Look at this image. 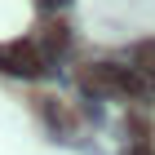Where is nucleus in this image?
Returning <instances> with one entry per match:
<instances>
[{
    "label": "nucleus",
    "mask_w": 155,
    "mask_h": 155,
    "mask_svg": "<svg viewBox=\"0 0 155 155\" xmlns=\"http://www.w3.org/2000/svg\"><path fill=\"white\" fill-rule=\"evenodd\" d=\"M142 155H146V151H142Z\"/></svg>",
    "instance_id": "7ed1b4c3"
},
{
    "label": "nucleus",
    "mask_w": 155,
    "mask_h": 155,
    "mask_svg": "<svg viewBox=\"0 0 155 155\" xmlns=\"http://www.w3.org/2000/svg\"><path fill=\"white\" fill-rule=\"evenodd\" d=\"M84 84H93V89H133V75L124 71V67H115V62H97V67H84L80 71Z\"/></svg>",
    "instance_id": "f257e3e1"
},
{
    "label": "nucleus",
    "mask_w": 155,
    "mask_h": 155,
    "mask_svg": "<svg viewBox=\"0 0 155 155\" xmlns=\"http://www.w3.org/2000/svg\"><path fill=\"white\" fill-rule=\"evenodd\" d=\"M0 67L5 71H22V75H40L45 71V58H36L31 45H13V49H0Z\"/></svg>",
    "instance_id": "f03ea898"
}]
</instances>
